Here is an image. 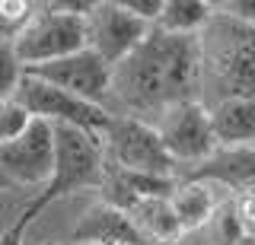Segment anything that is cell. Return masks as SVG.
<instances>
[{
    "label": "cell",
    "mask_w": 255,
    "mask_h": 245,
    "mask_svg": "<svg viewBox=\"0 0 255 245\" xmlns=\"http://www.w3.org/2000/svg\"><path fill=\"white\" fill-rule=\"evenodd\" d=\"M13 102L26 108L29 118H38V121H48V124H70V128L93 134V137H102V131L109 128V118H112L106 108L90 105V102L26 74H22V80L13 92Z\"/></svg>",
    "instance_id": "cell-7"
},
{
    "label": "cell",
    "mask_w": 255,
    "mask_h": 245,
    "mask_svg": "<svg viewBox=\"0 0 255 245\" xmlns=\"http://www.w3.org/2000/svg\"><path fill=\"white\" fill-rule=\"evenodd\" d=\"M150 124H153L159 144L166 147L169 160L175 163V175H179V165H185V169L188 165H198L201 160H207V156L217 150L207 105L198 102V99L169 105L166 112H159Z\"/></svg>",
    "instance_id": "cell-6"
},
{
    "label": "cell",
    "mask_w": 255,
    "mask_h": 245,
    "mask_svg": "<svg viewBox=\"0 0 255 245\" xmlns=\"http://www.w3.org/2000/svg\"><path fill=\"white\" fill-rule=\"evenodd\" d=\"M99 147H102V160L112 165L143 172V175H156V178H175V163L169 160L166 147L159 144L150 121L112 115L109 128L99 137Z\"/></svg>",
    "instance_id": "cell-5"
},
{
    "label": "cell",
    "mask_w": 255,
    "mask_h": 245,
    "mask_svg": "<svg viewBox=\"0 0 255 245\" xmlns=\"http://www.w3.org/2000/svg\"><path fill=\"white\" fill-rule=\"evenodd\" d=\"M175 188V178H156V175H143V172H131L122 169V165H112L102 160V204L128 213L137 201H147V197H169Z\"/></svg>",
    "instance_id": "cell-12"
},
{
    "label": "cell",
    "mask_w": 255,
    "mask_h": 245,
    "mask_svg": "<svg viewBox=\"0 0 255 245\" xmlns=\"http://www.w3.org/2000/svg\"><path fill=\"white\" fill-rule=\"evenodd\" d=\"M32 13H35V3L29 0H0V42L13 45L29 26Z\"/></svg>",
    "instance_id": "cell-19"
},
{
    "label": "cell",
    "mask_w": 255,
    "mask_h": 245,
    "mask_svg": "<svg viewBox=\"0 0 255 245\" xmlns=\"http://www.w3.org/2000/svg\"><path fill=\"white\" fill-rule=\"evenodd\" d=\"M175 181H204V185H223L239 194L243 188L255 185V144L252 147H217L207 160L188 165Z\"/></svg>",
    "instance_id": "cell-11"
},
{
    "label": "cell",
    "mask_w": 255,
    "mask_h": 245,
    "mask_svg": "<svg viewBox=\"0 0 255 245\" xmlns=\"http://www.w3.org/2000/svg\"><path fill=\"white\" fill-rule=\"evenodd\" d=\"M211 13L214 3H204V0H163V10L153 26L169 35H198L211 19Z\"/></svg>",
    "instance_id": "cell-17"
},
{
    "label": "cell",
    "mask_w": 255,
    "mask_h": 245,
    "mask_svg": "<svg viewBox=\"0 0 255 245\" xmlns=\"http://www.w3.org/2000/svg\"><path fill=\"white\" fill-rule=\"evenodd\" d=\"M220 13H227V16H233L239 22H249L255 26V0H227V3L217 6Z\"/></svg>",
    "instance_id": "cell-25"
},
{
    "label": "cell",
    "mask_w": 255,
    "mask_h": 245,
    "mask_svg": "<svg viewBox=\"0 0 255 245\" xmlns=\"http://www.w3.org/2000/svg\"><path fill=\"white\" fill-rule=\"evenodd\" d=\"M191 99L201 102L198 35H169L153 26L137 48L112 67V115L153 121L169 105Z\"/></svg>",
    "instance_id": "cell-1"
},
{
    "label": "cell",
    "mask_w": 255,
    "mask_h": 245,
    "mask_svg": "<svg viewBox=\"0 0 255 245\" xmlns=\"http://www.w3.org/2000/svg\"><path fill=\"white\" fill-rule=\"evenodd\" d=\"M233 210L243 223L246 236H255V185L252 188H243L236 197H233Z\"/></svg>",
    "instance_id": "cell-23"
},
{
    "label": "cell",
    "mask_w": 255,
    "mask_h": 245,
    "mask_svg": "<svg viewBox=\"0 0 255 245\" xmlns=\"http://www.w3.org/2000/svg\"><path fill=\"white\" fill-rule=\"evenodd\" d=\"M128 220L137 229V236L147 245H175L185 236V229L179 226L175 213L169 207V197H147L137 201L128 210Z\"/></svg>",
    "instance_id": "cell-15"
},
{
    "label": "cell",
    "mask_w": 255,
    "mask_h": 245,
    "mask_svg": "<svg viewBox=\"0 0 255 245\" xmlns=\"http://www.w3.org/2000/svg\"><path fill=\"white\" fill-rule=\"evenodd\" d=\"M207 239H211V245H236L239 239L246 236L243 223H239L236 210H233V201H223L214 207L211 220H207Z\"/></svg>",
    "instance_id": "cell-18"
},
{
    "label": "cell",
    "mask_w": 255,
    "mask_h": 245,
    "mask_svg": "<svg viewBox=\"0 0 255 245\" xmlns=\"http://www.w3.org/2000/svg\"><path fill=\"white\" fill-rule=\"evenodd\" d=\"M67 245H147L131 226L128 213L109 207V204H93L80 217V223L70 229Z\"/></svg>",
    "instance_id": "cell-13"
},
{
    "label": "cell",
    "mask_w": 255,
    "mask_h": 245,
    "mask_svg": "<svg viewBox=\"0 0 255 245\" xmlns=\"http://www.w3.org/2000/svg\"><path fill=\"white\" fill-rule=\"evenodd\" d=\"M26 77H35L48 86H58V89L70 92V96L99 105L109 112V86H112V67L102 58H96L90 48L67 54L61 61H48L38 67H26Z\"/></svg>",
    "instance_id": "cell-9"
},
{
    "label": "cell",
    "mask_w": 255,
    "mask_h": 245,
    "mask_svg": "<svg viewBox=\"0 0 255 245\" xmlns=\"http://www.w3.org/2000/svg\"><path fill=\"white\" fill-rule=\"evenodd\" d=\"M118 3H122L131 16L143 19L147 26H153L159 19V10H163V0H118Z\"/></svg>",
    "instance_id": "cell-24"
},
{
    "label": "cell",
    "mask_w": 255,
    "mask_h": 245,
    "mask_svg": "<svg viewBox=\"0 0 255 245\" xmlns=\"http://www.w3.org/2000/svg\"><path fill=\"white\" fill-rule=\"evenodd\" d=\"M29 112L22 105H16V102H0V144H10V140H16L22 131L29 128Z\"/></svg>",
    "instance_id": "cell-21"
},
{
    "label": "cell",
    "mask_w": 255,
    "mask_h": 245,
    "mask_svg": "<svg viewBox=\"0 0 255 245\" xmlns=\"http://www.w3.org/2000/svg\"><path fill=\"white\" fill-rule=\"evenodd\" d=\"M236 245H255V236H243V239H239Z\"/></svg>",
    "instance_id": "cell-27"
},
{
    "label": "cell",
    "mask_w": 255,
    "mask_h": 245,
    "mask_svg": "<svg viewBox=\"0 0 255 245\" xmlns=\"http://www.w3.org/2000/svg\"><path fill=\"white\" fill-rule=\"evenodd\" d=\"M83 26H86V48L96 58H102L109 67L128 58L143 42V35L153 29L143 19L131 16L118 0H96L90 13L83 16Z\"/></svg>",
    "instance_id": "cell-8"
},
{
    "label": "cell",
    "mask_w": 255,
    "mask_h": 245,
    "mask_svg": "<svg viewBox=\"0 0 255 245\" xmlns=\"http://www.w3.org/2000/svg\"><path fill=\"white\" fill-rule=\"evenodd\" d=\"M6 191H16V188H13V181L6 178L3 172H0V194H6Z\"/></svg>",
    "instance_id": "cell-26"
},
{
    "label": "cell",
    "mask_w": 255,
    "mask_h": 245,
    "mask_svg": "<svg viewBox=\"0 0 255 245\" xmlns=\"http://www.w3.org/2000/svg\"><path fill=\"white\" fill-rule=\"evenodd\" d=\"M48 245H51V242H48ZM54 245H58V242H54Z\"/></svg>",
    "instance_id": "cell-28"
},
{
    "label": "cell",
    "mask_w": 255,
    "mask_h": 245,
    "mask_svg": "<svg viewBox=\"0 0 255 245\" xmlns=\"http://www.w3.org/2000/svg\"><path fill=\"white\" fill-rule=\"evenodd\" d=\"M51 137H54V169L48 185L32 197V207L45 210L48 204L61 201L67 194H77L83 188L102 185V147L99 137L70 128V124H51Z\"/></svg>",
    "instance_id": "cell-4"
},
{
    "label": "cell",
    "mask_w": 255,
    "mask_h": 245,
    "mask_svg": "<svg viewBox=\"0 0 255 245\" xmlns=\"http://www.w3.org/2000/svg\"><path fill=\"white\" fill-rule=\"evenodd\" d=\"M93 3H77V0H51V3H35L29 26L13 42V54L19 67H38L48 61H61L67 54H77L86 48V26L83 16Z\"/></svg>",
    "instance_id": "cell-3"
},
{
    "label": "cell",
    "mask_w": 255,
    "mask_h": 245,
    "mask_svg": "<svg viewBox=\"0 0 255 245\" xmlns=\"http://www.w3.org/2000/svg\"><path fill=\"white\" fill-rule=\"evenodd\" d=\"M169 207L179 220V226L191 233V229H201L211 220L214 207H217V197H214L211 185L204 181H175L172 194H169Z\"/></svg>",
    "instance_id": "cell-16"
},
{
    "label": "cell",
    "mask_w": 255,
    "mask_h": 245,
    "mask_svg": "<svg viewBox=\"0 0 255 245\" xmlns=\"http://www.w3.org/2000/svg\"><path fill=\"white\" fill-rule=\"evenodd\" d=\"M38 213H42V210H35L32 204H26V207L19 210V217L0 233V245H26V229H29V223L38 217Z\"/></svg>",
    "instance_id": "cell-22"
},
{
    "label": "cell",
    "mask_w": 255,
    "mask_h": 245,
    "mask_svg": "<svg viewBox=\"0 0 255 245\" xmlns=\"http://www.w3.org/2000/svg\"><path fill=\"white\" fill-rule=\"evenodd\" d=\"M201 54V102L207 108L223 99L255 102V26L239 22L214 6L198 32Z\"/></svg>",
    "instance_id": "cell-2"
},
{
    "label": "cell",
    "mask_w": 255,
    "mask_h": 245,
    "mask_svg": "<svg viewBox=\"0 0 255 245\" xmlns=\"http://www.w3.org/2000/svg\"><path fill=\"white\" fill-rule=\"evenodd\" d=\"M22 80V67L13 54V45L0 42V102H10L16 86Z\"/></svg>",
    "instance_id": "cell-20"
},
{
    "label": "cell",
    "mask_w": 255,
    "mask_h": 245,
    "mask_svg": "<svg viewBox=\"0 0 255 245\" xmlns=\"http://www.w3.org/2000/svg\"><path fill=\"white\" fill-rule=\"evenodd\" d=\"M54 169V137L51 124L32 118L29 128L10 144H0V172L13 188H45Z\"/></svg>",
    "instance_id": "cell-10"
},
{
    "label": "cell",
    "mask_w": 255,
    "mask_h": 245,
    "mask_svg": "<svg viewBox=\"0 0 255 245\" xmlns=\"http://www.w3.org/2000/svg\"><path fill=\"white\" fill-rule=\"evenodd\" d=\"M217 147H252L255 144V102L223 99L207 108Z\"/></svg>",
    "instance_id": "cell-14"
}]
</instances>
